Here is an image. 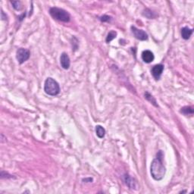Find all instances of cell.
Instances as JSON below:
<instances>
[{
	"label": "cell",
	"mask_w": 194,
	"mask_h": 194,
	"mask_svg": "<svg viewBox=\"0 0 194 194\" xmlns=\"http://www.w3.org/2000/svg\"><path fill=\"white\" fill-rule=\"evenodd\" d=\"M163 153L162 151H159L157 154V157L154 158L150 166V172L153 178L155 180H161L165 178L166 173V168L162 163Z\"/></svg>",
	"instance_id": "cell-1"
},
{
	"label": "cell",
	"mask_w": 194,
	"mask_h": 194,
	"mask_svg": "<svg viewBox=\"0 0 194 194\" xmlns=\"http://www.w3.org/2000/svg\"><path fill=\"white\" fill-rule=\"evenodd\" d=\"M44 91L49 96H56L60 92L59 84L53 78H48L44 83Z\"/></svg>",
	"instance_id": "cell-2"
},
{
	"label": "cell",
	"mask_w": 194,
	"mask_h": 194,
	"mask_svg": "<svg viewBox=\"0 0 194 194\" xmlns=\"http://www.w3.org/2000/svg\"><path fill=\"white\" fill-rule=\"evenodd\" d=\"M49 14L54 19L58 20L59 21H62V22H68L71 19L69 13L60 8H51L49 9Z\"/></svg>",
	"instance_id": "cell-3"
},
{
	"label": "cell",
	"mask_w": 194,
	"mask_h": 194,
	"mask_svg": "<svg viewBox=\"0 0 194 194\" xmlns=\"http://www.w3.org/2000/svg\"><path fill=\"white\" fill-rule=\"evenodd\" d=\"M30 56H31V53H30L29 50L24 48H18L16 53L17 60L20 64H23L25 61H27L29 59Z\"/></svg>",
	"instance_id": "cell-4"
},
{
	"label": "cell",
	"mask_w": 194,
	"mask_h": 194,
	"mask_svg": "<svg viewBox=\"0 0 194 194\" xmlns=\"http://www.w3.org/2000/svg\"><path fill=\"white\" fill-rule=\"evenodd\" d=\"M131 31L133 33V36H135V38L141 41H145L146 40H148V35L143 30H140L138 28H137L136 27L131 26Z\"/></svg>",
	"instance_id": "cell-5"
},
{
	"label": "cell",
	"mask_w": 194,
	"mask_h": 194,
	"mask_svg": "<svg viewBox=\"0 0 194 194\" xmlns=\"http://www.w3.org/2000/svg\"><path fill=\"white\" fill-rule=\"evenodd\" d=\"M164 71V65L162 64H158L155 65L153 67L151 70V73L153 74V78L155 80H158L161 78V75L162 74V72Z\"/></svg>",
	"instance_id": "cell-6"
},
{
	"label": "cell",
	"mask_w": 194,
	"mask_h": 194,
	"mask_svg": "<svg viewBox=\"0 0 194 194\" xmlns=\"http://www.w3.org/2000/svg\"><path fill=\"white\" fill-rule=\"evenodd\" d=\"M60 63H61V66L64 69H68L71 65V61H70V58L67 53H63L61 55L60 57Z\"/></svg>",
	"instance_id": "cell-7"
},
{
	"label": "cell",
	"mask_w": 194,
	"mask_h": 194,
	"mask_svg": "<svg viewBox=\"0 0 194 194\" xmlns=\"http://www.w3.org/2000/svg\"><path fill=\"white\" fill-rule=\"evenodd\" d=\"M154 58H155V57H154L153 52H151L150 50H144L142 53V59L146 63L152 62Z\"/></svg>",
	"instance_id": "cell-8"
},
{
	"label": "cell",
	"mask_w": 194,
	"mask_h": 194,
	"mask_svg": "<svg viewBox=\"0 0 194 194\" xmlns=\"http://www.w3.org/2000/svg\"><path fill=\"white\" fill-rule=\"evenodd\" d=\"M193 32V29H190L188 27H184L181 29V36L183 40H188L190 39L192 33Z\"/></svg>",
	"instance_id": "cell-9"
},
{
	"label": "cell",
	"mask_w": 194,
	"mask_h": 194,
	"mask_svg": "<svg viewBox=\"0 0 194 194\" xmlns=\"http://www.w3.org/2000/svg\"><path fill=\"white\" fill-rule=\"evenodd\" d=\"M124 182L126 183V185L130 189H134L136 188V182L134 181L133 178L128 175H125L124 177Z\"/></svg>",
	"instance_id": "cell-10"
},
{
	"label": "cell",
	"mask_w": 194,
	"mask_h": 194,
	"mask_svg": "<svg viewBox=\"0 0 194 194\" xmlns=\"http://www.w3.org/2000/svg\"><path fill=\"white\" fill-rule=\"evenodd\" d=\"M96 133L99 138H103L105 135V130L100 125H97L96 127Z\"/></svg>",
	"instance_id": "cell-11"
},
{
	"label": "cell",
	"mask_w": 194,
	"mask_h": 194,
	"mask_svg": "<svg viewBox=\"0 0 194 194\" xmlns=\"http://www.w3.org/2000/svg\"><path fill=\"white\" fill-rule=\"evenodd\" d=\"M180 112L183 113L185 115H193L194 112V110L192 107L190 106H185L183 107L180 110Z\"/></svg>",
	"instance_id": "cell-12"
},
{
	"label": "cell",
	"mask_w": 194,
	"mask_h": 194,
	"mask_svg": "<svg viewBox=\"0 0 194 194\" xmlns=\"http://www.w3.org/2000/svg\"><path fill=\"white\" fill-rule=\"evenodd\" d=\"M145 98L148 101H150V103H153V104L155 105V106H158V105L156 104V101H155V98H154V97L152 96V95L150 94L149 92H146L145 93Z\"/></svg>",
	"instance_id": "cell-13"
},
{
	"label": "cell",
	"mask_w": 194,
	"mask_h": 194,
	"mask_svg": "<svg viewBox=\"0 0 194 194\" xmlns=\"http://www.w3.org/2000/svg\"><path fill=\"white\" fill-rule=\"evenodd\" d=\"M116 36H117V33L115 32V31H110L106 37V43H110V42H111L112 40H113L116 37Z\"/></svg>",
	"instance_id": "cell-14"
},
{
	"label": "cell",
	"mask_w": 194,
	"mask_h": 194,
	"mask_svg": "<svg viewBox=\"0 0 194 194\" xmlns=\"http://www.w3.org/2000/svg\"><path fill=\"white\" fill-rule=\"evenodd\" d=\"M11 4H12L13 8L17 11H21L22 9V4L20 1H11Z\"/></svg>",
	"instance_id": "cell-15"
},
{
	"label": "cell",
	"mask_w": 194,
	"mask_h": 194,
	"mask_svg": "<svg viewBox=\"0 0 194 194\" xmlns=\"http://www.w3.org/2000/svg\"><path fill=\"white\" fill-rule=\"evenodd\" d=\"M100 21H103V22H108L111 20V17L108 16V15H103L102 17H100Z\"/></svg>",
	"instance_id": "cell-16"
},
{
	"label": "cell",
	"mask_w": 194,
	"mask_h": 194,
	"mask_svg": "<svg viewBox=\"0 0 194 194\" xmlns=\"http://www.w3.org/2000/svg\"><path fill=\"white\" fill-rule=\"evenodd\" d=\"M89 180L90 182L93 181V178H86V179H83V181H88Z\"/></svg>",
	"instance_id": "cell-17"
}]
</instances>
